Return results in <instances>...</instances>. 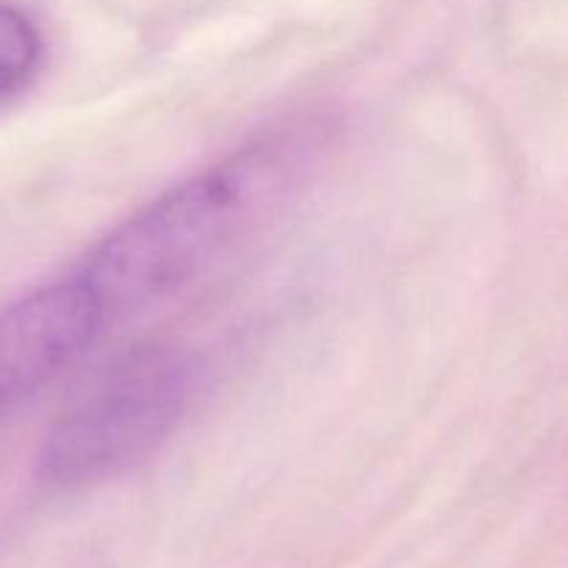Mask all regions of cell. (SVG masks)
Segmentation results:
<instances>
[{"instance_id": "6da1fadb", "label": "cell", "mask_w": 568, "mask_h": 568, "mask_svg": "<svg viewBox=\"0 0 568 568\" xmlns=\"http://www.w3.org/2000/svg\"><path fill=\"white\" fill-rule=\"evenodd\" d=\"M316 150L320 139L308 128L270 133L122 220L75 275L103 322L161 308L242 253L281 216Z\"/></svg>"}, {"instance_id": "7a4b0ae2", "label": "cell", "mask_w": 568, "mask_h": 568, "mask_svg": "<svg viewBox=\"0 0 568 568\" xmlns=\"http://www.w3.org/2000/svg\"><path fill=\"white\" fill-rule=\"evenodd\" d=\"M203 381V361L186 347H144L116 361L50 427L37 477L53 491L111 480L172 436Z\"/></svg>"}, {"instance_id": "3957f363", "label": "cell", "mask_w": 568, "mask_h": 568, "mask_svg": "<svg viewBox=\"0 0 568 568\" xmlns=\"http://www.w3.org/2000/svg\"><path fill=\"white\" fill-rule=\"evenodd\" d=\"M103 325L78 277L37 288L0 311V422L53 386Z\"/></svg>"}, {"instance_id": "277c9868", "label": "cell", "mask_w": 568, "mask_h": 568, "mask_svg": "<svg viewBox=\"0 0 568 568\" xmlns=\"http://www.w3.org/2000/svg\"><path fill=\"white\" fill-rule=\"evenodd\" d=\"M42 64V37L14 6L0 3V103L20 94Z\"/></svg>"}]
</instances>
